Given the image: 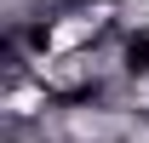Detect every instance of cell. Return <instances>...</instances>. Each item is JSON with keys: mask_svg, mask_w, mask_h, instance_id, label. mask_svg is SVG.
<instances>
[{"mask_svg": "<svg viewBox=\"0 0 149 143\" xmlns=\"http://www.w3.org/2000/svg\"><path fill=\"white\" fill-rule=\"evenodd\" d=\"M115 35H149V0H115Z\"/></svg>", "mask_w": 149, "mask_h": 143, "instance_id": "obj_1", "label": "cell"}]
</instances>
